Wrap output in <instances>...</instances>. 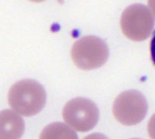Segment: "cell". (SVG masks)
Returning <instances> with one entry per match:
<instances>
[{"label":"cell","instance_id":"1","mask_svg":"<svg viewBox=\"0 0 155 139\" xmlns=\"http://www.w3.org/2000/svg\"><path fill=\"white\" fill-rule=\"evenodd\" d=\"M46 93L35 80L24 79L13 85L8 94V102L14 111L24 116L36 115L42 110Z\"/></svg>","mask_w":155,"mask_h":139},{"label":"cell","instance_id":"2","mask_svg":"<svg viewBox=\"0 0 155 139\" xmlns=\"http://www.w3.org/2000/svg\"><path fill=\"white\" fill-rule=\"evenodd\" d=\"M108 47L101 39L94 36L80 38L71 48V58L80 69L91 70L102 66L108 58Z\"/></svg>","mask_w":155,"mask_h":139},{"label":"cell","instance_id":"3","mask_svg":"<svg viewBox=\"0 0 155 139\" xmlns=\"http://www.w3.org/2000/svg\"><path fill=\"white\" fill-rule=\"evenodd\" d=\"M148 103L141 92L128 90L120 94L113 104L114 118L124 125L139 123L146 116Z\"/></svg>","mask_w":155,"mask_h":139},{"label":"cell","instance_id":"4","mask_svg":"<svg viewBox=\"0 0 155 139\" xmlns=\"http://www.w3.org/2000/svg\"><path fill=\"white\" fill-rule=\"evenodd\" d=\"M120 24L124 34L136 42L148 38L154 25L150 11L141 4L132 5L127 8L122 14Z\"/></svg>","mask_w":155,"mask_h":139},{"label":"cell","instance_id":"5","mask_svg":"<svg viewBox=\"0 0 155 139\" xmlns=\"http://www.w3.org/2000/svg\"><path fill=\"white\" fill-rule=\"evenodd\" d=\"M64 120L78 131H88L98 122L99 112L93 101L83 98H76L65 104L62 112Z\"/></svg>","mask_w":155,"mask_h":139},{"label":"cell","instance_id":"6","mask_svg":"<svg viewBox=\"0 0 155 139\" xmlns=\"http://www.w3.org/2000/svg\"><path fill=\"white\" fill-rule=\"evenodd\" d=\"M24 131L22 118L14 111H0V139H20Z\"/></svg>","mask_w":155,"mask_h":139},{"label":"cell","instance_id":"7","mask_svg":"<svg viewBox=\"0 0 155 139\" xmlns=\"http://www.w3.org/2000/svg\"><path fill=\"white\" fill-rule=\"evenodd\" d=\"M39 139H78L77 134L69 126L61 122L47 125L42 131Z\"/></svg>","mask_w":155,"mask_h":139},{"label":"cell","instance_id":"8","mask_svg":"<svg viewBox=\"0 0 155 139\" xmlns=\"http://www.w3.org/2000/svg\"><path fill=\"white\" fill-rule=\"evenodd\" d=\"M148 132L151 139H155V113L151 116L148 122Z\"/></svg>","mask_w":155,"mask_h":139},{"label":"cell","instance_id":"9","mask_svg":"<svg viewBox=\"0 0 155 139\" xmlns=\"http://www.w3.org/2000/svg\"><path fill=\"white\" fill-rule=\"evenodd\" d=\"M150 52H151V60H152L153 63L155 66V31L153 34V37L151 39V44H150Z\"/></svg>","mask_w":155,"mask_h":139},{"label":"cell","instance_id":"10","mask_svg":"<svg viewBox=\"0 0 155 139\" xmlns=\"http://www.w3.org/2000/svg\"><path fill=\"white\" fill-rule=\"evenodd\" d=\"M83 139H108V137L104 134H100V133H94V134H91L86 136Z\"/></svg>","mask_w":155,"mask_h":139},{"label":"cell","instance_id":"11","mask_svg":"<svg viewBox=\"0 0 155 139\" xmlns=\"http://www.w3.org/2000/svg\"><path fill=\"white\" fill-rule=\"evenodd\" d=\"M148 4L151 14H152L153 16H154L155 18V1H149L148 2Z\"/></svg>","mask_w":155,"mask_h":139},{"label":"cell","instance_id":"12","mask_svg":"<svg viewBox=\"0 0 155 139\" xmlns=\"http://www.w3.org/2000/svg\"><path fill=\"white\" fill-rule=\"evenodd\" d=\"M131 139H139V138H131Z\"/></svg>","mask_w":155,"mask_h":139}]
</instances>
